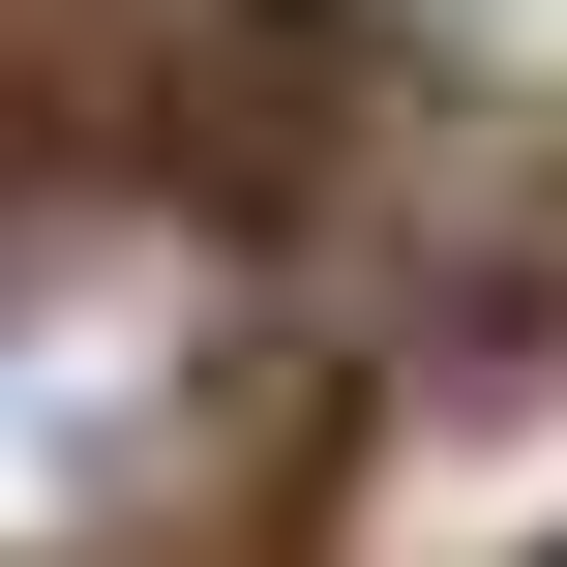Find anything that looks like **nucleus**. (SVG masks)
<instances>
[{
	"label": "nucleus",
	"instance_id": "1",
	"mask_svg": "<svg viewBox=\"0 0 567 567\" xmlns=\"http://www.w3.org/2000/svg\"><path fill=\"white\" fill-rule=\"evenodd\" d=\"M209 389H239V239L150 179H0V567L150 538Z\"/></svg>",
	"mask_w": 567,
	"mask_h": 567
},
{
	"label": "nucleus",
	"instance_id": "2",
	"mask_svg": "<svg viewBox=\"0 0 567 567\" xmlns=\"http://www.w3.org/2000/svg\"><path fill=\"white\" fill-rule=\"evenodd\" d=\"M329 567H567V299L419 329L329 449Z\"/></svg>",
	"mask_w": 567,
	"mask_h": 567
}]
</instances>
